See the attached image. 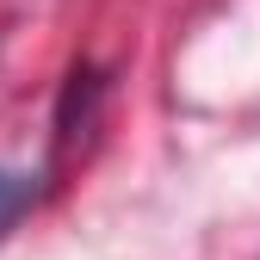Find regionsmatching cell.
I'll return each mask as SVG.
<instances>
[{
	"instance_id": "cell-1",
	"label": "cell",
	"mask_w": 260,
	"mask_h": 260,
	"mask_svg": "<svg viewBox=\"0 0 260 260\" xmlns=\"http://www.w3.org/2000/svg\"><path fill=\"white\" fill-rule=\"evenodd\" d=\"M38 199H44V180L31 174V168H0V242H7V230H13Z\"/></svg>"
}]
</instances>
